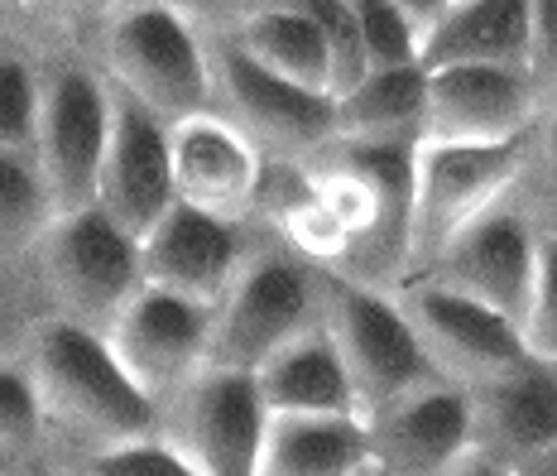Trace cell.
I'll use <instances>...</instances> for the list:
<instances>
[{
    "label": "cell",
    "mask_w": 557,
    "mask_h": 476,
    "mask_svg": "<svg viewBox=\"0 0 557 476\" xmlns=\"http://www.w3.org/2000/svg\"><path fill=\"white\" fill-rule=\"evenodd\" d=\"M20 362L34 380L53 443L73 448V467L159 434V404L125 376L101 332L49 318L34 328Z\"/></svg>",
    "instance_id": "cell-1"
},
{
    "label": "cell",
    "mask_w": 557,
    "mask_h": 476,
    "mask_svg": "<svg viewBox=\"0 0 557 476\" xmlns=\"http://www.w3.org/2000/svg\"><path fill=\"white\" fill-rule=\"evenodd\" d=\"M322 322V270L298 260L270 227L250 222V251L236 284L212 308V366L260 370L294 337Z\"/></svg>",
    "instance_id": "cell-2"
},
{
    "label": "cell",
    "mask_w": 557,
    "mask_h": 476,
    "mask_svg": "<svg viewBox=\"0 0 557 476\" xmlns=\"http://www.w3.org/2000/svg\"><path fill=\"white\" fill-rule=\"evenodd\" d=\"M39 274L49 289L53 318L101 337L145 289L139 241L125 236L101 207L53 217L39 236Z\"/></svg>",
    "instance_id": "cell-3"
},
{
    "label": "cell",
    "mask_w": 557,
    "mask_h": 476,
    "mask_svg": "<svg viewBox=\"0 0 557 476\" xmlns=\"http://www.w3.org/2000/svg\"><path fill=\"white\" fill-rule=\"evenodd\" d=\"M322 328L346 366L361 419L423 386H437L394 294H375V289L351 284L342 274H322Z\"/></svg>",
    "instance_id": "cell-4"
},
{
    "label": "cell",
    "mask_w": 557,
    "mask_h": 476,
    "mask_svg": "<svg viewBox=\"0 0 557 476\" xmlns=\"http://www.w3.org/2000/svg\"><path fill=\"white\" fill-rule=\"evenodd\" d=\"M107 53L125 97L139 101L169 131L212 111V49L173 5H135L131 15H121Z\"/></svg>",
    "instance_id": "cell-5"
},
{
    "label": "cell",
    "mask_w": 557,
    "mask_h": 476,
    "mask_svg": "<svg viewBox=\"0 0 557 476\" xmlns=\"http://www.w3.org/2000/svg\"><path fill=\"white\" fill-rule=\"evenodd\" d=\"M212 83L222 97L216 115L260 149L264 164H312L336 145V101L264 73L231 44V34L212 49Z\"/></svg>",
    "instance_id": "cell-6"
},
{
    "label": "cell",
    "mask_w": 557,
    "mask_h": 476,
    "mask_svg": "<svg viewBox=\"0 0 557 476\" xmlns=\"http://www.w3.org/2000/svg\"><path fill=\"white\" fill-rule=\"evenodd\" d=\"M270 410L250 370L207 366L159 404V438L202 476H260Z\"/></svg>",
    "instance_id": "cell-7"
},
{
    "label": "cell",
    "mask_w": 557,
    "mask_h": 476,
    "mask_svg": "<svg viewBox=\"0 0 557 476\" xmlns=\"http://www.w3.org/2000/svg\"><path fill=\"white\" fill-rule=\"evenodd\" d=\"M524 141L515 145H418L413 159V280L467 231L500 207L524 169Z\"/></svg>",
    "instance_id": "cell-8"
},
{
    "label": "cell",
    "mask_w": 557,
    "mask_h": 476,
    "mask_svg": "<svg viewBox=\"0 0 557 476\" xmlns=\"http://www.w3.org/2000/svg\"><path fill=\"white\" fill-rule=\"evenodd\" d=\"M107 141H111V91L83 68L58 73L44 87L39 141H34V169H39L53 217L97 207Z\"/></svg>",
    "instance_id": "cell-9"
},
{
    "label": "cell",
    "mask_w": 557,
    "mask_h": 476,
    "mask_svg": "<svg viewBox=\"0 0 557 476\" xmlns=\"http://www.w3.org/2000/svg\"><path fill=\"white\" fill-rule=\"evenodd\" d=\"M394 298H399L404 318H409L418 346H423L428 366H433V376L443 386L475 390L485 380L529 362V346L515 322L471 304V298L451 294L443 284L409 280Z\"/></svg>",
    "instance_id": "cell-10"
},
{
    "label": "cell",
    "mask_w": 557,
    "mask_h": 476,
    "mask_svg": "<svg viewBox=\"0 0 557 476\" xmlns=\"http://www.w3.org/2000/svg\"><path fill=\"white\" fill-rule=\"evenodd\" d=\"M539 246H543L539 231L515 207V197H505L500 207L475 217L418 280L443 284L451 294L500 313V318H509L519 328L529 294H533V280H539Z\"/></svg>",
    "instance_id": "cell-11"
},
{
    "label": "cell",
    "mask_w": 557,
    "mask_h": 476,
    "mask_svg": "<svg viewBox=\"0 0 557 476\" xmlns=\"http://www.w3.org/2000/svg\"><path fill=\"white\" fill-rule=\"evenodd\" d=\"M107 346L125 376L154 404H164L212 366V308H197L164 289H139L131 308L111 322Z\"/></svg>",
    "instance_id": "cell-12"
},
{
    "label": "cell",
    "mask_w": 557,
    "mask_h": 476,
    "mask_svg": "<svg viewBox=\"0 0 557 476\" xmlns=\"http://www.w3.org/2000/svg\"><path fill=\"white\" fill-rule=\"evenodd\" d=\"M543 97L519 68H443L428 73L423 145H515L539 125Z\"/></svg>",
    "instance_id": "cell-13"
},
{
    "label": "cell",
    "mask_w": 557,
    "mask_h": 476,
    "mask_svg": "<svg viewBox=\"0 0 557 476\" xmlns=\"http://www.w3.org/2000/svg\"><path fill=\"white\" fill-rule=\"evenodd\" d=\"M97 207L135 241H145L178 207L169 125L154 121L131 97H111V141L107 164H101Z\"/></svg>",
    "instance_id": "cell-14"
},
{
    "label": "cell",
    "mask_w": 557,
    "mask_h": 476,
    "mask_svg": "<svg viewBox=\"0 0 557 476\" xmlns=\"http://www.w3.org/2000/svg\"><path fill=\"white\" fill-rule=\"evenodd\" d=\"M250 251V222H222V217L173 207V212L139 241L145 289H164L197 308H216L236 284Z\"/></svg>",
    "instance_id": "cell-15"
},
{
    "label": "cell",
    "mask_w": 557,
    "mask_h": 476,
    "mask_svg": "<svg viewBox=\"0 0 557 476\" xmlns=\"http://www.w3.org/2000/svg\"><path fill=\"white\" fill-rule=\"evenodd\" d=\"M173 188L178 203L193 212L222 217V222H250L255 193L264 179V159L246 135L216 111L193 115V121L173 125Z\"/></svg>",
    "instance_id": "cell-16"
},
{
    "label": "cell",
    "mask_w": 557,
    "mask_h": 476,
    "mask_svg": "<svg viewBox=\"0 0 557 476\" xmlns=\"http://www.w3.org/2000/svg\"><path fill=\"white\" fill-rule=\"evenodd\" d=\"M471 410V457L500 472L524 467L557 443V366L529 362L467 390Z\"/></svg>",
    "instance_id": "cell-17"
},
{
    "label": "cell",
    "mask_w": 557,
    "mask_h": 476,
    "mask_svg": "<svg viewBox=\"0 0 557 476\" xmlns=\"http://www.w3.org/2000/svg\"><path fill=\"white\" fill-rule=\"evenodd\" d=\"M370 457L389 476H447L461 457H471V410L467 390L423 386L385 404L366 419Z\"/></svg>",
    "instance_id": "cell-18"
},
{
    "label": "cell",
    "mask_w": 557,
    "mask_h": 476,
    "mask_svg": "<svg viewBox=\"0 0 557 476\" xmlns=\"http://www.w3.org/2000/svg\"><path fill=\"white\" fill-rule=\"evenodd\" d=\"M443 68L529 73V0H457L423 39V73Z\"/></svg>",
    "instance_id": "cell-19"
},
{
    "label": "cell",
    "mask_w": 557,
    "mask_h": 476,
    "mask_svg": "<svg viewBox=\"0 0 557 476\" xmlns=\"http://www.w3.org/2000/svg\"><path fill=\"white\" fill-rule=\"evenodd\" d=\"M370 434L356 414H270L260 476H361Z\"/></svg>",
    "instance_id": "cell-20"
},
{
    "label": "cell",
    "mask_w": 557,
    "mask_h": 476,
    "mask_svg": "<svg viewBox=\"0 0 557 476\" xmlns=\"http://www.w3.org/2000/svg\"><path fill=\"white\" fill-rule=\"evenodd\" d=\"M270 414H356V394L327 328H312L255 370ZM361 419V414H356Z\"/></svg>",
    "instance_id": "cell-21"
},
{
    "label": "cell",
    "mask_w": 557,
    "mask_h": 476,
    "mask_svg": "<svg viewBox=\"0 0 557 476\" xmlns=\"http://www.w3.org/2000/svg\"><path fill=\"white\" fill-rule=\"evenodd\" d=\"M231 44L250 63H260L264 73L284 77V83L304 91H318V97H332V58L327 44H322V29L312 25V15H304L288 0L250 5L231 29Z\"/></svg>",
    "instance_id": "cell-22"
},
{
    "label": "cell",
    "mask_w": 557,
    "mask_h": 476,
    "mask_svg": "<svg viewBox=\"0 0 557 476\" xmlns=\"http://www.w3.org/2000/svg\"><path fill=\"white\" fill-rule=\"evenodd\" d=\"M428 73L389 68L336 97V141L342 145H423Z\"/></svg>",
    "instance_id": "cell-23"
},
{
    "label": "cell",
    "mask_w": 557,
    "mask_h": 476,
    "mask_svg": "<svg viewBox=\"0 0 557 476\" xmlns=\"http://www.w3.org/2000/svg\"><path fill=\"white\" fill-rule=\"evenodd\" d=\"M0 448L25 462L29 472L53 476L49 472L53 434H49V419H44L39 394H34V380L20 356L0 362Z\"/></svg>",
    "instance_id": "cell-24"
},
{
    "label": "cell",
    "mask_w": 557,
    "mask_h": 476,
    "mask_svg": "<svg viewBox=\"0 0 557 476\" xmlns=\"http://www.w3.org/2000/svg\"><path fill=\"white\" fill-rule=\"evenodd\" d=\"M49 222H53V207H49V197H44L39 169H34L29 159L0 155V251L34 255Z\"/></svg>",
    "instance_id": "cell-25"
},
{
    "label": "cell",
    "mask_w": 557,
    "mask_h": 476,
    "mask_svg": "<svg viewBox=\"0 0 557 476\" xmlns=\"http://www.w3.org/2000/svg\"><path fill=\"white\" fill-rule=\"evenodd\" d=\"M515 207L529 217L539 241H557V107L539 115L524 145V169L515 183Z\"/></svg>",
    "instance_id": "cell-26"
},
{
    "label": "cell",
    "mask_w": 557,
    "mask_h": 476,
    "mask_svg": "<svg viewBox=\"0 0 557 476\" xmlns=\"http://www.w3.org/2000/svg\"><path fill=\"white\" fill-rule=\"evenodd\" d=\"M288 5L312 15V25L322 29V44H327V58H332V101L346 97L351 87H361L370 77V63H366V44H361L351 0H288Z\"/></svg>",
    "instance_id": "cell-27"
},
{
    "label": "cell",
    "mask_w": 557,
    "mask_h": 476,
    "mask_svg": "<svg viewBox=\"0 0 557 476\" xmlns=\"http://www.w3.org/2000/svg\"><path fill=\"white\" fill-rule=\"evenodd\" d=\"M351 10H356V25H361L370 73L423 68V34L409 25V15L399 5H389V0H351Z\"/></svg>",
    "instance_id": "cell-28"
},
{
    "label": "cell",
    "mask_w": 557,
    "mask_h": 476,
    "mask_svg": "<svg viewBox=\"0 0 557 476\" xmlns=\"http://www.w3.org/2000/svg\"><path fill=\"white\" fill-rule=\"evenodd\" d=\"M39 107H44V91L34 87L29 68L20 58H0V155L34 164Z\"/></svg>",
    "instance_id": "cell-29"
},
{
    "label": "cell",
    "mask_w": 557,
    "mask_h": 476,
    "mask_svg": "<svg viewBox=\"0 0 557 476\" xmlns=\"http://www.w3.org/2000/svg\"><path fill=\"white\" fill-rule=\"evenodd\" d=\"M73 476H202L183 452H173L164 438H139L125 448H107L97 457L77 462Z\"/></svg>",
    "instance_id": "cell-30"
},
{
    "label": "cell",
    "mask_w": 557,
    "mask_h": 476,
    "mask_svg": "<svg viewBox=\"0 0 557 476\" xmlns=\"http://www.w3.org/2000/svg\"><path fill=\"white\" fill-rule=\"evenodd\" d=\"M519 337L533 362L557 366V241L539 246V280H533L529 308L519 318Z\"/></svg>",
    "instance_id": "cell-31"
},
{
    "label": "cell",
    "mask_w": 557,
    "mask_h": 476,
    "mask_svg": "<svg viewBox=\"0 0 557 476\" xmlns=\"http://www.w3.org/2000/svg\"><path fill=\"white\" fill-rule=\"evenodd\" d=\"M529 77L543 111L557 107V0H529Z\"/></svg>",
    "instance_id": "cell-32"
},
{
    "label": "cell",
    "mask_w": 557,
    "mask_h": 476,
    "mask_svg": "<svg viewBox=\"0 0 557 476\" xmlns=\"http://www.w3.org/2000/svg\"><path fill=\"white\" fill-rule=\"evenodd\" d=\"M389 5H399L404 15H409V25L428 39V34L443 25V15L451 10V0H389Z\"/></svg>",
    "instance_id": "cell-33"
},
{
    "label": "cell",
    "mask_w": 557,
    "mask_h": 476,
    "mask_svg": "<svg viewBox=\"0 0 557 476\" xmlns=\"http://www.w3.org/2000/svg\"><path fill=\"white\" fill-rule=\"evenodd\" d=\"M509 476H557V443H553V448H543L539 457H529L524 467H515Z\"/></svg>",
    "instance_id": "cell-34"
},
{
    "label": "cell",
    "mask_w": 557,
    "mask_h": 476,
    "mask_svg": "<svg viewBox=\"0 0 557 476\" xmlns=\"http://www.w3.org/2000/svg\"><path fill=\"white\" fill-rule=\"evenodd\" d=\"M447 476H509V472L491 467V462H481V457H461V462H457V467H451Z\"/></svg>",
    "instance_id": "cell-35"
},
{
    "label": "cell",
    "mask_w": 557,
    "mask_h": 476,
    "mask_svg": "<svg viewBox=\"0 0 557 476\" xmlns=\"http://www.w3.org/2000/svg\"><path fill=\"white\" fill-rule=\"evenodd\" d=\"M0 476H39V472H29L25 462H20V457H10V452L0 448Z\"/></svg>",
    "instance_id": "cell-36"
},
{
    "label": "cell",
    "mask_w": 557,
    "mask_h": 476,
    "mask_svg": "<svg viewBox=\"0 0 557 476\" xmlns=\"http://www.w3.org/2000/svg\"><path fill=\"white\" fill-rule=\"evenodd\" d=\"M63 5H73V10H107V5H115V0H63Z\"/></svg>",
    "instance_id": "cell-37"
},
{
    "label": "cell",
    "mask_w": 557,
    "mask_h": 476,
    "mask_svg": "<svg viewBox=\"0 0 557 476\" xmlns=\"http://www.w3.org/2000/svg\"><path fill=\"white\" fill-rule=\"evenodd\" d=\"M361 476H389V472H380V467H375V462H370V467H366Z\"/></svg>",
    "instance_id": "cell-38"
},
{
    "label": "cell",
    "mask_w": 557,
    "mask_h": 476,
    "mask_svg": "<svg viewBox=\"0 0 557 476\" xmlns=\"http://www.w3.org/2000/svg\"><path fill=\"white\" fill-rule=\"evenodd\" d=\"M15 5H25V0H0V10H15Z\"/></svg>",
    "instance_id": "cell-39"
},
{
    "label": "cell",
    "mask_w": 557,
    "mask_h": 476,
    "mask_svg": "<svg viewBox=\"0 0 557 476\" xmlns=\"http://www.w3.org/2000/svg\"><path fill=\"white\" fill-rule=\"evenodd\" d=\"M255 5H274V0H255Z\"/></svg>",
    "instance_id": "cell-40"
},
{
    "label": "cell",
    "mask_w": 557,
    "mask_h": 476,
    "mask_svg": "<svg viewBox=\"0 0 557 476\" xmlns=\"http://www.w3.org/2000/svg\"><path fill=\"white\" fill-rule=\"evenodd\" d=\"M451 5H457V0H451Z\"/></svg>",
    "instance_id": "cell-41"
}]
</instances>
